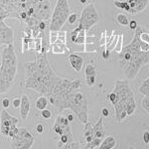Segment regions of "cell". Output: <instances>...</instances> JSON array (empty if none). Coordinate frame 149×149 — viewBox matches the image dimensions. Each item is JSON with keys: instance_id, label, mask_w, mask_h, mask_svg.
<instances>
[{"instance_id": "cell-47", "label": "cell", "mask_w": 149, "mask_h": 149, "mask_svg": "<svg viewBox=\"0 0 149 149\" xmlns=\"http://www.w3.org/2000/svg\"><path fill=\"white\" fill-rule=\"evenodd\" d=\"M28 49H29V51H34L35 50V39L34 38H32V39L30 40V42H29Z\"/></svg>"}, {"instance_id": "cell-43", "label": "cell", "mask_w": 149, "mask_h": 149, "mask_svg": "<svg viewBox=\"0 0 149 149\" xmlns=\"http://www.w3.org/2000/svg\"><path fill=\"white\" fill-rule=\"evenodd\" d=\"M140 40L144 42H149V32H143L140 34Z\"/></svg>"}, {"instance_id": "cell-37", "label": "cell", "mask_w": 149, "mask_h": 149, "mask_svg": "<svg viewBox=\"0 0 149 149\" xmlns=\"http://www.w3.org/2000/svg\"><path fill=\"white\" fill-rule=\"evenodd\" d=\"M49 25H50L49 21L42 20V21H40L39 25H38V28H39V30H40V31H45V30H46V28H47Z\"/></svg>"}, {"instance_id": "cell-29", "label": "cell", "mask_w": 149, "mask_h": 149, "mask_svg": "<svg viewBox=\"0 0 149 149\" xmlns=\"http://www.w3.org/2000/svg\"><path fill=\"white\" fill-rule=\"evenodd\" d=\"M58 33L59 31H50V34H49V42L50 44H54V43L57 42L58 40Z\"/></svg>"}, {"instance_id": "cell-24", "label": "cell", "mask_w": 149, "mask_h": 149, "mask_svg": "<svg viewBox=\"0 0 149 149\" xmlns=\"http://www.w3.org/2000/svg\"><path fill=\"white\" fill-rule=\"evenodd\" d=\"M116 21L118 24H120L121 26H127L129 24L128 18L126 17L125 14L123 13H119L116 15Z\"/></svg>"}, {"instance_id": "cell-42", "label": "cell", "mask_w": 149, "mask_h": 149, "mask_svg": "<svg viewBox=\"0 0 149 149\" xmlns=\"http://www.w3.org/2000/svg\"><path fill=\"white\" fill-rule=\"evenodd\" d=\"M117 40H118V34H116V36H115V38H114V40L112 41V43L109 45V47L107 48V49L109 50L110 52L112 51V50H114V48L115 46H116V43H117Z\"/></svg>"}, {"instance_id": "cell-15", "label": "cell", "mask_w": 149, "mask_h": 149, "mask_svg": "<svg viewBox=\"0 0 149 149\" xmlns=\"http://www.w3.org/2000/svg\"><path fill=\"white\" fill-rule=\"evenodd\" d=\"M93 134L95 137L103 139L107 136V130H105L104 124H103V118L102 115H100L98 117L97 121L95 122V124L93 125Z\"/></svg>"}, {"instance_id": "cell-53", "label": "cell", "mask_w": 149, "mask_h": 149, "mask_svg": "<svg viewBox=\"0 0 149 149\" xmlns=\"http://www.w3.org/2000/svg\"><path fill=\"white\" fill-rule=\"evenodd\" d=\"M1 1H10V0H1Z\"/></svg>"}, {"instance_id": "cell-10", "label": "cell", "mask_w": 149, "mask_h": 149, "mask_svg": "<svg viewBox=\"0 0 149 149\" xmlns=\"http://www.w3.org/2000/svg\"><path fill=\"white\" fill-rule=\"evenodd\" d=\"M14 30L5 23V18L0 14V46H7L13 43Z\"/></svg>"}, {"instance_id": "cell-14", "label": "cell", "mask_w": 149, "mask_h": 149, "mask_svg": "<svg viewBox=\"0 0 149 149\" xmlns=\"http://www.w3.org/2000/svg\"><path fill=\"white\" fill-rule=\"evenodd\" d=\"M69 62L72 68L76 72H78V73L81 71V68H83V65H84L83 57L79 56L76 53H71V54H69Z\"/></svg>"}, {"instance_id": "cell-21", "label": "cell", "mask_w": 149, "mask_h": 149, "mask_svg": "<svg viewBox=\"0 0 149 149\" xmlns=\"http://www.w3.org/2000/svg\"><path fill=\"white\" fill-rule=\"evenodd\" d=\"M91 135H95L93 134V126L91 122H86V123L84 124V138L88 137V136Z\"/></svg>"}, {"instance_id": "cell-31", "label": "cell", "mask_w": 149, "mask_h": 149, "mask_svg": "<svg viewBox=\"0 0 149 149\" xmlns=\"http://www.w3.org/2000/svg\"><path fill=\"white\" fill-rule=\"evenodd\" d=\"M95 77L97 74H92V76H86V83L88 86H93L95 83Z\"/></svg>"}, {"instance_id": "cell-2", "label": "cell", "mask_w": 149, "mask_h": 149, "mask_svg": "<svg viewBox=\"0 0 149 149\" xmlns=\"http://www.w3.org/2000/svg\"><path fill=\"white\" fill-rule=\"evenodd\" d=\"M143 31L142 27L137 26L132 41L118 53V63L127 80L135 79L140 69L149 63V51H142L140 48V34Z\"/></svg>"}, {"instance_id": "cell-44", "label": "cell", "mask_w": 149, "mask_h": 149, "mask_svg": "<svg viewBox=\"0 0 149 149\" xmlns=\"http://www.w3.org/2000/svg\"><path fill=\"white\" fill-rule=\"evenodd\" d=\"M140 48L142 51H149V43L144 42V41H140Z\"/></svg>"}, {"instance_id": "cell-49", "label": "cell", "mask_w": 149, "mask_h": 149, "mask_svg": "<svg viewBox=\"0 0 149 149\" xmlns=\"http://www.w3.org/2000/svg\"><path fill=\"white\" fill-rule=\"evenodd\" d=\"M128 26L131 30H135V29L137 28V22H136L135 20H131V21H129Z\"/></svg>"}, {"instance_id": "cell-19", "label": "cell", "mask_w": 149, "mask_h": 149, "mask_svg": "<svg viewBox=\"0 0 149 149\" xmlns=\"http://www.w3.org/2000/svg\"><path fill=\"white\" fill-rule=\"evenodd\" d=\"M113 4L115 7H117V8L119 9H122V10L126 11V12H129L130 11V5H129V3L126 1H120V0H114L113 1Z\"/></svg>"}, {"instance_id": "cell-8", "label": "cell", "mask_w": 149, "mask_h": 149, "mask_svg": "<svg viewBox=\"0 0 149 149\" xmlns=\"http://www.w3.org/2000/svg\"><path fill=\"white\" fill-rule=\"evenodd\" d=\"M35 139L25 127H20L17 135L11 138V148L29 149L32 147Z\"/></svg>"}, {"instance_id": "cell-17", "label": "cell", "mask_w": 149, "mask_h": 149, "mask_svg": "<svg viewBox=\"0 0 149 149\" xmlns=\"http://www.w3.org/2000/svg\"><path fill=\"white\" fill-rule=\"evenodd\" d=\"M116 146V140L112 135H107L102 139V142L100 145V149H112Z\"/></svg>"}, {"instance_id": "cell-34", "label": "cell", "mask_w": 149, "mask_h": 149, "mask_svg": "<svg viewBox=\"0 0 149 149\" xmlns=\"http://www.w3.org/2000/svg\"><path fill=\"white\" fill-rule=\"evenodd\" d=\"M100 48H102V47H105V44H107V31H102V37H100Z\"/></svg>"}, {"instance_id": "cell-7", "label": "cell", "mask_w": 149, "mask_h": 149, "mask_svg": "<svg viewBox=\"0 0 149 149\" xmlns=\"http://www.w3.org/2000/svg\"><path fill=\"white\" fill-rule=\"evenodd\" d=\"M100 15H98L97 9H95V4L88 3L83 9L81 18L79 19V25H81L88 32L91 28L100 22Z\"/></svg>"}, {"instance_id": "cell-16", "label": "cell", "mask_w": 149, "mask_h": 149, "mask_svg": "<svg viewBox=\"0 0 149 149\" xmlns=\"http://www.w3.org/2000/svg\"><path fill=\"white\" fill-rule=\"evenodd\" d=\"M50 50H52V53L55 55H62V54H65L66 52L70 51L69 47H67L66 44L60 43V42H56V43H54V44H51Z\"/></svg>"}, {"instance_id": "cell-52", "label": "cell", "mask_w": 149, "mask_h": 149, "mask_svg": "<svg viewBox=\"0 0 149 149\" xmlns=\"http://www.w3.org/2000/svg\"><path fill=\"white\" fill-rule=\"evenodd\" d=\"M86 1H88V0H80V3L81 4H85V5H86Z\"/></svg>"}, {"instance_id": "cell-28", "label": "cell", "mask_w": 149, "mask_h": 149, "mask_svg": "<svg viewBox=\"0 0 149 149\" xmlns=\"http://www.w3.org/2000/svg\"><path fill=\"white\" fill-rule=\"evenodd\" d=\"M35 39V50L34 51L36 53H41L42 51V38L38 37V38H34Z\"/></svg>"}, {"instance_id": "cell-27", "label": "cell", "mask_w": 149, "mask_h": 149, "mask_svg": "<svg viewBox=\"0 0 149 149\" xmlns=\"http://www.w3.org/2000/svg\"><path fill=\"white\" fill-rule=\"evenodd\" d=\"M57 42L64 43V44H66V43H67V32H66V31H62V30L59 31V33H58V40H57Z\"/></svg>"}, {"instance_id": "cell-25", "label": "cell", "mask_w": 149, "mask_h": 149, "mask_svg": "<svg viewBox=\"0 0 149 149\" xmlns=\"http://www.w3.org/2000/svg\"><path fill=\"white\" fill-rule=\"evenodd\" d=\"M86 76H92V74H97V68L93 64H88L86 66L85 70Z\"/></svg>"}, {"instance_id": "cell-50", "label": "cell", "mask_w": 149, "mask_h": 149, "mask_svg": "<svg viewBox=\"0 0 149 149\" xmlns=\"http://www.w3.org/2000/svg\"><path fill=\"white\" fill-rule=\"evenodd\" d=\"M102 116H104V117H109V110L107 109V107H103V109H102Z\"/></svg>"}, {"instance_id": "cell-12", "label": "cell", "mask_w": 149, "mask_h": 149, "mask_svg": "<svg viewBox=\"0 0 149 149\" xmlns=\"http://www.w3.org/2000/svg\"><path fill=\"white\" fill-rule=\"evenodd\" d=\"M18 122L19 120L17 117L12 116L11 114H9L8 112L6 111L5 109L1 111V114H0V124H1V125L12 127V126L17 125Z\"/></svg>"}, {"instance_id": "cell-18", "label": "cell", "mask_w": 149, "mask_h": 149, "mask_svg": "<svg viewBox=\"0 0 149 149\" xmlns=\"http://www.w3.org/2000/svg\"><path fill=\"white\" fill-rule=\"evenodd\" d=\"M49 103V100L46 95H41L40 97H38L35 102V107L37 109L39 110H43L45 109H47V105Z\"/></svg>"}, {"instance_id": "cell-41", "label": "cell", "mask_w": 149, "mask_h": 149, "mask_svg": "<svg viewBox=\"0 0 149 149\" xmlns=\"http://www.w3.org/2000/svg\"><path fill=\"white\" fill-rule=\"evenodd\" d=\"M109 53L110 51L107 49V47H102V57L103 58L104 60H107L109 58Z\"/></svg>"}, {"instance_id": "cell-30", "label": "cell", "mask_w": 149, "mask_h": 149, "mask_svg": "<svg viewBox=\"0 0 149 149\" xmlns=\"http://www.w3.org/2000/svg\"><path fill=\"white\" fill-rule=\"evenodd\" d=\"M141 105H142V107L145 109V111L147 112L149 115V95H144L142 102H141Z\"/></svg>"}, {"instance_id": "cell-1", "label": "cell", "mask_w": 149, "mask_h": 149, "mask_svg": "<svg viewBox=\"0 0 149 149\" xmlns=\"http://www.w3.org/2000/svg\"><path fill=\"white\" fill-rule=\"evenodd\" d=\"M25 68V86L46 97L68 91L73 86H81L80 79L71 81L58 76L49 63L47 54L36 53L33 62H27Z\"/></svg>"}, {"instance_id": "cell-39", "label": "cell", "mask_w": 149, "mask_h": 149, "mask_svg": "<svg viewBox=\"0 0 149 149\" xmlns=\"http://www.w3.org/2000/svg\"><path fill=\"white\" fill-rule=\"evenodd\" d=\"M95 42H100L95 35H86V43H95Z\"/></svg>"}, {"instance_id": "cell-11", "label": "cell", "mask_w": 149, "mask_h": 149, "mask_svg": "<svg viewBox=\"0 0 149 149\" xmlns=\"http://www.w3.org/2000/svg\"><path fill=\"white\" fill-rule=\"evenodd\" d=\"M130 5V11L128 12L131 15H136L139 12H142L149 4V0H126Z\"/></svg>"}, {"instance_id": "cell-33", "label": "cell", "mask_w": 149, "mask_h": 149, "mask_svg": "<svg viewBox=\"0 0 149 149\" xmlns=\"http://www.w3.org/2000/svg\"><path fill=\"white\" fill-rule=\"evenodd\" d=\"M9 130H10V127L5 126V125H1V124H0V133H1L2 136H4V137H8Z\"/></svg>"}, {"instance_id": "cell-46", "label": "cell", "mask_w": 149, "mask_h": 149, "mask_svg": "<svg viewBox=\"0 0 149 149\" xmlns=\"http://www.w3.org/2000/svg\"><path fill=\"white\" fill-rule=\"evenodd\" d=\"M44 129H45V127H44V125L43 124H41V123H38L37 125L35 126V130H36V132L37 133H43L44 132Z\"/></svg>"}, {"instance_id": "cell-9", "label": "cell", "mask_w": 149, "mask_h": 149, "mask_svg": "<svg viewBox=\"0 0 149 149\" xmlns=\"http://www.w3.org/2000/svg\"><path fill=\"white\" fill-rule=\"evenodd\" d=\"M52 131L59 136H61L62 134H67L70 137H73L71 122L68 120V118L66 116H63L61 114H59L56 117V120H55V123L53 125Z\"/></svg>"}, {"instance_id": "cell-23", "label": "cell", "mask_w": 149, "mask_h": 149, "mask_svg": "<svg viewBox=\"0 0 149 149\" xmlns=\"http://www.w3.org/2000/svg\"><path fill=\"white\" fill-rule=\"evenodd\" d=\"M102 138H97V137H95L93 140H92L91 142H88L86 144L85 148L86 149H93V148H98L100 145L102 144Z\"/></svg>"}, {"instance_id": "cell-35", "label": "cell", "mask_w": 149, "mask_h": 149, "mask_svg": "<svg viewBox=\"0 0 149 149\" xmlns=\"http://www.w3.org/2000/svg\"><path fill=\"white\" fill-rule=\"evenodd\" d=\"M41 115H42V117L44 119H50L52 117V112H51V110L45 109L41 110Z\"/></svg>"}, {"instance_id": "cell-22", "label": "cell", "mask_w": 149, "mask_h": 149, "mask_svg": "<svg viewBox=\"0 0 149 149\" xmlns=\"http://www.w3.org/2000/svg\"><path fill=\"white\" fill-rule=\"evenodd\" d=\"M139 92L143 95H149V77L142 81L141 86H139Z\"/></svg>"}, {"instance_id": "cell-13", "label": "cell", "mask_w": 149, "mask_h": 149, "mask_svg": "<svg viewBox=\"0 0 149 149\" xmlns=\"http://www.w3.org/2000/svg\"><path fill=\"white\" fill-rule=\"evenodd\" d=\"M31 109V102L27 95H21V105H20V115L22 120H25L28 117V114Z\"/></svg>"}, {"instance_id": "cell-32", "label": "cell", "mask_w": 149, "mask_h": 149, "mask_svg": "<svg viewBox=\"0 0 149 149\" xmlns=\"http://www.w3.org/2000/svg\"><path fill=\"white\" fill-rule=\"evenodd\" d=\"M18 131H19V127H17V125L10 127V130H9V134H8V137L10 138V139L13 138V137H15V136L17 135Z\"/></svg>"}, {"instance_id": "cell-6", "label": "cell", "mask_w": 149, "mask_h": 149, "mask_svg": "<svg viewBox=\"0 0 149 149\" xmlns=\"http://www.w3.org/2000/svg\"><path fill=\"white\" fill-rule=\"evenodd\" d=\"M70 14H71V7L68 0H57L51 16V20H50L49 30H62L65 23L68 21Z\"/></svg>"}, {"instance_id": "cell-36", "label": "cell", "mask_w": 149, "mask_h": 149, "mask_svg": "<svg viewBox=\"0 0 149 149\" xmlns=\"http://www.w3.org/2000/svg\"><path fill=\"white\" fill-rule=\"evenodd\" d=\"M78 21V15H77L76 13H71L68 18V22L70 25H74V24H76V22Z\"/></svg>"}, {"instance_id": "cell-48", "label": "cell", "mask_w": 149, "mask_h": 149, "mask_svg": "<svg viewBox=\"0 0 149 149\" xmlns=\"http://www.w3.org/2000/svg\"><path fill=\"white\" fill-rule=\"evenodd\" d=\"M143 141L145 144H149V131L145 130L143 132Z\"/></svg>"}, {"instance_id": "cell-26", "label": "cell", "mask_w": 149, "mask_h": 149, "mask_svg": "<svg viewBox=\"0 0 149 149\" xmlns=\"http://www.w3.org/2000/svg\"><path fill=\"white\" fill-rule=\"evenodd\" d=\"M122 47H123V35L118 34V40H117L116 46L114 48V51L116 53H120L122 50Z\"/></svg>"}, {"instance_id": "cell-38", "label": "cell", "mask_w": 149, "mask_h": 149, "mask_svg": "<svg viewBox=\"0 0 149 149\" xmlns=\"http://www.w3.org/2000/svg\"><path fill=\"white\" fill-rule=\"evenodd\" d=\"M20 105H21V97H16L12 100V107H13L14 109H20Z\"/></svg>"}, {"instance_id": "cell-51", "label": "cell", "mask_w": 149, "mask_h": 149, "mask_svg": "<svg viewBox=\"0 0 149 149\" xmlns=\"http://www.w3.org/2000/svg\"><path fill=\"white\" fill-rule=\"evenodd\" d=\"M66 117L68 118V120L70 121V122H72V121H74V113L73 112H69V113H67V115H66Z\"/></svg>"}, {"instance_id": "cell-45", "label": "cell", "mask_w": 149, "mask_h": 149, "mask_svg": "<svg viewBox=\"0 0 149 149\" xmlns=\"http://www.w3.org/2000/svg\"><path fill=\"white\" fill-rule=\"evenodd\" d=\"M2 107H3V109H8V107H10V100L7 97L3 98V100H2Z\"/></svg>"}, {"instance_id": "cell-3", "label": "cell", "mask_w": 149, "mask_h": 149, "mask_svg": "<svg viewBox=\"0 0 149 149\" xmlns=\"http://www.w3.org/2000/svg\"><path fill=\"white\" fill-rule=\"evenodd\" d=\"M48 100L59 113L70 109L83 124L88 121V100L79 88H72L66 92L50 95Z\"/></svg>"}, {"instance_id": "cell-40", "label": "cell", "mask_w": 149, "mask_h": 149, "mask_svg": "<svg viewBox=\"0 0 149 149\" xmlns=\"http://www.w3.org/2000/svg\"><path fill=\"white\" fill-rule=\"evenodd\" d=\"M86 36L78 35V37H77L76 41H74V44H78V45H83L84 44V45H85V43H86Z\"/></svg>"}, {"instance_id": "cell-20", "label": "cell", "mask_w": 149, "mask_h": 149, "mask_svg": "<svg viewBox=\"0 0 149 149\" xmlns=\"http://www.w3.org/2000/svg\"><path fill=\"white\" fill-rule=\"evenodd\" d=\"M100 45H97V42L95 43H85V51L88 53H97L100 49Z\"/></svg>"}, {"instance_id": "cell-5", "label": "cell", "mask_w": 149, "mask_h": 149, "mask_svg": "<svg viewBox=\"0 0 149 149\" xmlns=\"http://www.w3.org/2000/svg\"><path fill=\"white\" fill-rule=\"evenodd\" d=\"M18 60L13 43L7 45L2 50L1 64H0V88L1 93H5L10 90L14 84L17 74Z\"/></svg>"}, {"instance_id": "cell-4", "label": "cell", "mask_w": 149, "mask_h": 149, "mask_svg": "<svg viewBox=\"0 0 149 149\" xmlns=\"http://www.w3.org/2000/svg\"><path fill=\"white\" fill-rule=\"evenodd\" d=\"M114 109L115 119L121 122L128 115H132L136 110V102L128 80H116L114 88L107 95Z\"/></svg>"}]
</instances>
